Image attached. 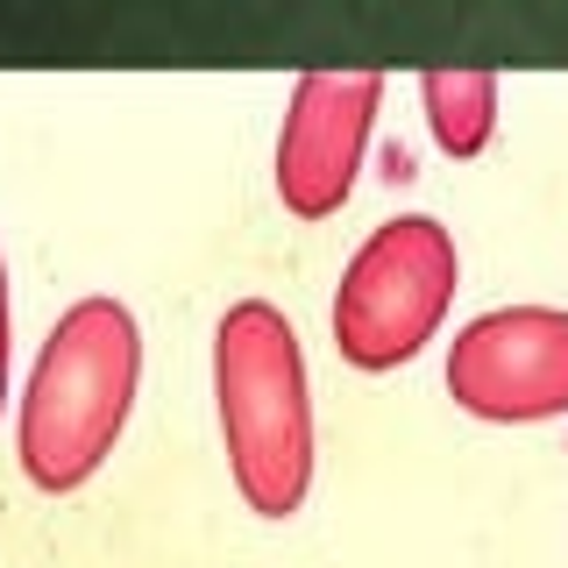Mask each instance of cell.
Instances as JSON below:
<instances>
[{
	"mask_svg": "<svg viewBox=\"0 0 568 568\" xmlns=\"http://www.w3.org/2000/svg\"><path fill=\"white\" fill-rule=\"evenodd\" d=\"M142 384V327L121 298H79L43 334L14 419V455L36 490L64 497L93 484L100 462L114 455L121 426L135 413Z\"/></svg>",
	"mask_w": 568,
	"mask_h": 568,
	"instance_id": "cell-1",
	"label": "cell"
},
{
	"mask_svg": "<svg viewBox=\"0 0 568 568\" xmlns=\"http://www.w3.org/2000/svg\"><path fill=\"white\" fill-rule=\"evenodd\" d=\"M213 413L242 505L292 519L313 490V384L298 327L271 298H242L213 327Z\"/></svg>",
	"mask_w": 568,
	"mask_h": 568,
	"instance_id": "cell-2",
	"label": "cell"
},
{
	"mask_svg": "<svg viewBox=\"0 0 568 568\" xmlns=\"http://www.w3.org/2000/svg\"><path fill=\"white\" fill-rule=\"evenodd\" d=\"M462 256L434 213H398L348 256L334 292V348L355 369H398L440 334L455 306Z\"/></svg>",
	"mask_w": 568,
	"mask_h": 568,
	"instance_id": "cell-3",
	"label": "cell"
},
{
	"mask_svg": "<svg viewBox=\"0 0 568 568\" xmlns=\"http://www.w3.org/2000/svg\"><path fill=\"white\" fill-rule=\"evenodd\" d=\"M448 398L490 426H532L568 413V313L497 306L448 342Z\"/></svg>",
	"mask_w": 568,
	"mask_h": 568,
	"instance_id": "cell-4",
	"label": "cell"
},
{
	"mask_svg": "<svg viewBox=\"0 0 568 568\" xmlns=\"http://www.w3.org/2000/svg\"><path fill=\"white\" fill-rule=\"evenodd\" d=\"M377 106H384L377 71H306L292 85V106H284V129H277V200H284V213L327 221V213L348 206Z\"/></svg>",
	"mask_w": 568,
	"mask_h": 568,
	"instance_id": "cell-5",
	"label": "cell"
},
{
	"mask_svg": "<svg viewBox=\"0 0 568 568\" xmlns=\"http://www.w3.org/2000/svg\"><path fill=\"white\" fill-rule=\"evenodd\" d=\"M419 106L448 156H484L497 135V71H426Z\"/></svg>",
	"mask_w": 568,
	"mask_h": 568,
	"instance_id": "cell-6",
	"label": "cell"
},
{
	"mask_svg": "<svg viewBox=\"0 0 568 568\" xmlns=\"http://www.w3.org/2000/svg\"><path fill=\"white\" fill-rule=\"evenodd\" d=\"M8 256H0V405H8Z\"/></svg>",
	"mask_w": 568,
	"mask_h": 568,
	"instance_id": "cell-7",
	"label": "cell"
}]
</instances>
